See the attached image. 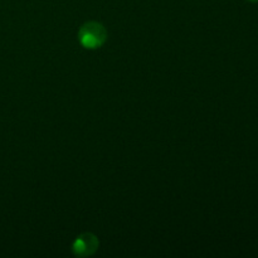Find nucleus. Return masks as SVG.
Here are the masks:
<instances>
[{
    "label": "nucleus",
    "mask_w": 258,
    "mask_h": 258,
    "mask_svg": "<svg viewBox=\"0 0 258 258\" xmlns=\"http://www.w3.org/2000/svg\"><path fill=\"white\" fill-rule=\"evenodd\" d=\"M107 40V30L102 23L91 22L85 23L78 30V42L86 49H98Z\"/></svg>",
    "instance_id": "f257e3e1"
},
{
    "label": "nucleus",
    "mask_w": 258,
    "mask_h": 258,
    "mask_svg": "<svg viewBox=\"0 0 258 258\" xmlns=\"http://www.w3.org/2000/svg\"><path fill=\"white\" fill-rule=\"evenodd\" d=\"M100 247V241L93 233L86 232L80 234L72 244V252L77 257H88L96 253Z\"/></svg>",
    "instance_id": "f03ea898"
},
{
    "label": "nucleus",
    "mask_w": 258,
    "mask_h": 258,
    "mask_svg": "<svg viewBox=\"0 0 258 258\" xmlns=\"http://www.w3.org/2000/svg\"><path fill=\"white\" fill-rule=\"evenodd\" d=\"M247 2H251V3H258V0H247Z\"/></svg>",
    "instance_id": "7ed1b4c3"
}]
</instances>
